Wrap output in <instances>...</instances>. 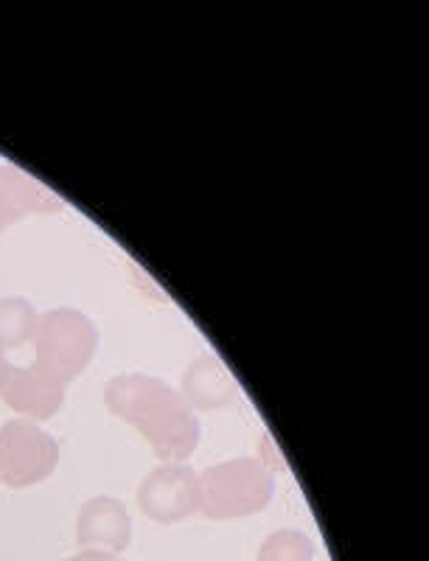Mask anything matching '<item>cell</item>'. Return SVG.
<instances>
[{
    "label": "cell",
    "instance_id": "cell-7",
    "mask_svg": "<svg viewBox=\"0 0 429 561\" xmlns=\"http://www.w3.org/2000/svg\"><path fill=\"white\" fill-rule=\"evenodd\" d=\"M62 208V199L37 178L12 167V163L0 167V233L28 214H43L45 217V214H59Z\"/></svg>",
    "mask_w": 429,
    "mask_h": 561
},
{
    "label": "cell",
    "instance_id": "cell-6",
    "mask_svg": "<svg viewBox=\"0 0 429 561\" xmlns=\"http://www.w3.org/2000/svg\"><path fill=\"white\" fill-rule=\"evenodd\" d=\"M3 399L14 413L26 419H51L65 402V382L57 379L51 370H45L39 363L28 368H14L12 379L3 388Z\"/></svg>",
    "mask_w": 429,
    "mask_h": 561
},
{
    "label": "cell",
    "instance_id": "cell-8",
    "mask_svg": "<svg viewBox=\"0 0 429 561\" xmlns=\"http://www.w3.org/2000/svg\"><path fill=\"white\" fill-rule=\"evenodd\" d=\"M179 396L192 410H219L236 402V382L213 354H202L188 365Z\"/></svg>",
    "mask_w": 429,
    "mask_h": 561
},
{
    "label": "cell",
    "instance_id": "cell-3",
    "mask_svg": "<svg viewBox=\"0 0 429 561\" xmlns=\"http://www.w3.org/2000/svg\"><path fill=\"white\" fill-rule=\"evenodd\" d=\"M32 343L37 351L34 363L68 385L96 357L98 329L79 309H51L39 314Z\"/></svg>",
    "mask_w": 429,
    "mask_h": 561
},
{
    "label": "cell",
    "instance_id": "cell-10",
    "mask_svg": "<svg viewBox=\"0 0 429 561\" xmlns=\"http://www.w3.org/2000/svg\"><path fill=\"white\" fill-rule=\"evenodd\" d=\"M37 309L32 307V300L9 295L0 300V348H18V345L28 343L37 329Z\"/></svg>",
    "mask_w": 429,
    "mask_h": 561
},
{
    "label": "cell",
    "instance_id": "cell-4",
    "mask_svg": "<svg viewBox=\"0 0 429 561\" xmlns=\"http://www.w3.org/2000/svg\"><path fill=\"white\" fill-rule=\"evenodd\" d=\"M59 463V444L37 421L12 419L0 427V480L12 489L43 483Z\"/></svg>",
    "mask_w": 429,
    "mask_h": 561
},
{
    "label": "cell",
    "instance_id": "cell-2",
    "mask_svg": "<svg viewBox=\"0 0 429 561\" xmlns=\"http://www.w3.org/2000/svg\"><path fill=\"white\" fill-rule=\"evenodd\" d=\"M276 494V478L258 458H233L199 474V508L208 517L256 514Z\"/></svg>",
    "mask_w": 429,
    "mask_h": 561
},
{
    "label": "cell",
    "instance_id": "cell-5",
    "mask_svg": "<svg viewBox=\"0 0 429 561\" xmlns=\"http://www.w3.org/2000/svg\"><path fill=\"white\" fill-rule=\"evenodd\" d=\"M138 503L149 517L172 523L199 508V474L186 463L154 466L143 478Z\"/></svg>",
    "mask_w": 429,
    "mask_h": 561
},
{
    "label": "cell",
    "instance_id": "cell-1",
    "mask_svg": "<svg viewBox=\"0 0 429 561\" xmlns=\"http://www.w3.org/2000/svg\"><path fill=\"white\" fill-rule=\"evenodd\" d=\"M104 404L132 424L163 463H183L199 444V419L172 385L147 374H118L104 385Z\"/></svg>",
    "mask_w": 429,
    "mask_h": 561
},
{
    "label": "cell",
    "instance_id": "cell-9",
    "mask_svg": "<svg viewBox=\"0 0 429 561\" xmlns=\"http://www.w3.org/2000/svg\"><path fill=\"white\" fill-rule=\"evenodd\" d=\"M79 528H82V539L96 536V539H109V542L121 545L124 539H127V530H129L127 508L113 497L90 500V503L82 508Z\"/></svg>",
    "mask_w": 429,
    "mask_h": 561
},
{
    "label": "cell",
    "instance_id": "cell-11",
    "mask_svg": "<svg viewBox=\"0 0 429 561\" xmlns=\"http://www.w3.org/2000/svg\"><path fill=\"white\" fill-rule=\"evenodd\" d=\"M12 363L7 359V354H3V348H0V393H3V388L9 385V379H12Z\"/></svg>",
    "mask_w": 429,
    "mask_h": 561
}]
</instances>
